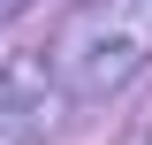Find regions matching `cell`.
<instances>
[{
    "label": "cell",
    "mask_w": 152,
    "mask_h": 145,
    "mask_svg": "<svg viewBox=\"0 0 152 145\" xmlns=\"http://www.w3.org/2000/svg\"><path fill=\"white\" fill-rule=\"evenodd\" d=\"M23 8H31V0H0V23H15V16H23Z\"/></svg>",
    "instance_id": "obj_3"
},
{
    "label": "cell",
    "mask_w": 152,
    "mask_h": 145,
    "mask_svg": "<svg viewBox=\"0 0 152 145\" xmlns=\"http://www.w3.org/2000/svg\"><path fill=\"white\" fill-rule=\"evenodd\" d=\"M46 122H53L46 61H8V69H0V145H38Z\"/></svg>",
    "instance_id": "obj_2"
},
{
    "label": "cell",
    "mask_w": 152,
    "mask_h": 145,
    "mask_svg": "<svg viewBox=\"0 0 152 145\" xmlns=\"http://www.w3.org/2000/svg\"><path fill=\"white\" fill-rule=\"evenodd\" d=\"M152 61V0H84L53 38V76L76 99L129 84Z\"/></svg>",
    "instance_id": "obj_1"
}]
</instances>
